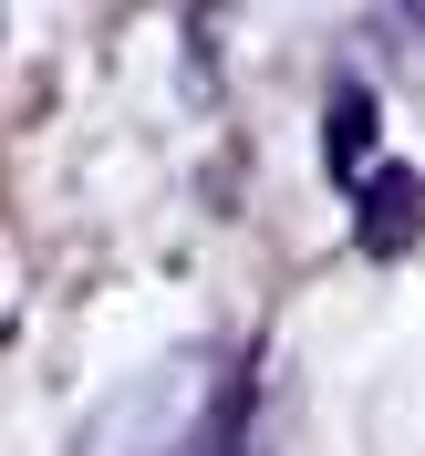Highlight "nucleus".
Returning a JSON list of instances; mask_svg holds the SVG:
<instances>
[{"label": "nucleus", "mask_w": 425, "mask_h": 456, "mask_svg": "<svg viewBox=\"0 0 425 456\" xmlns=\"http://www.w3.org/2000/svg\"><path fill=\"white\" fill-rule=\"evenodd\" d=\"M322 167H332L342 187H364V176L384 167V156H373V94L364 84H342L332 114H322Z\"/></svg>", "instance_id": "nucleus-3"}, {"label": "nucleus", "mask_w": 425, "mask_h": 456, "mask_svg": "<svg viewBox=\"0 0 425 456\" xmlns=\"http://www.w3.org/2000/svg\"><path fill=\"white\" fill-rule=\"evenodd\" d=\"M228 426H239V404H228L218 363H208V353H176V363H156L145 384H125V395L84 426L73 456H228Z\"/></svg>", "instance_id": "nucleus-1"}, {"label": "nucleus", "mask_w": 425, "mask_h": 456, "mask_svg": "<svg viewBox=\"0 0 425 456\" xmlns=\"http://www.w3.org/2000/svg\"><path fill=\"white\" fill-rule=\"evenodd\" d=\"M353 239H364L373 259H395V249H415V239H425V176L384 156V167H373L364 187H353Z\"/></svg>", "instance_id": "nucleus-2"}]
</instances>
